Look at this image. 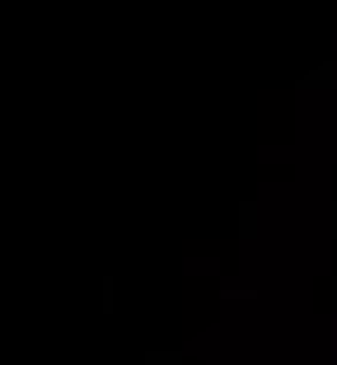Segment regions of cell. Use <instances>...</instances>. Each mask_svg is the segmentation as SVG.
Listing matches in <instances>:
<instances>
[{
    "mask_svg": "<svg viewBox=\"0 0 337 365\" xmlns=\"http://www.w3.org/2000/svg\"><path fill=\"white\" fill-rule=\"evenodd\" d=\"M300 85H305V89H333L337 85V66H318V71H309Z\"/></svg>",
    "mask_w": 337,
    "mask_h": 365,
    "instance_id": "cell-1",
    "label": "cell"
},
{
    "mask_svg": "<svg viewBox=\"0 0 337 365\" xmlns=\"http://www.w3.org/2000/svg\"><path fill=\"white\" fill-rule=\"evenodd\" d=\"M239 235L244 239L258 235V202H239Z\"/></svg>",
    "mask_w": 337,
    "mask_h": 365,
    "instance_id": "cell-2",
    "label": "cell"
},
{
    "mask_svg": "<svg viewBox=\"0 0 337 365\" xmlns=\"http://www.w3.org/2000/svg\"><path fill=\"white\" fill-rule=\"evenodd\" d=\"M333 300H337V286H333Z\"/></svg>",
    "mask_w": 337,
    "mask_h": 365,
    "instance_id": "cell-4",
    "label": "cell"
},
{
    "mask_svg": "<svg viewBox=\"0 0 337 365\" xmlns=\"http://www.w3.org/2000/svg\"><path fill=\"white\" fill-rule=\"evenodd\" d=\"M333 230H337V206H333Z\"/></svg>",
    "mask_w": 337,
    "mask_h": 365,
    "instance_id": "cell-3",
    "label": "cell"
}]
</instances>
